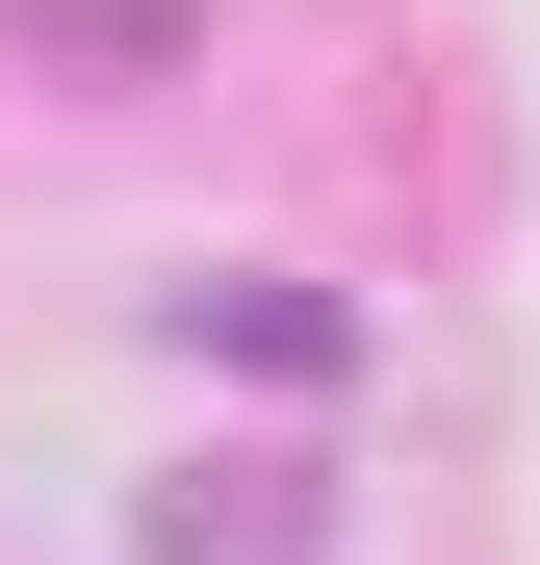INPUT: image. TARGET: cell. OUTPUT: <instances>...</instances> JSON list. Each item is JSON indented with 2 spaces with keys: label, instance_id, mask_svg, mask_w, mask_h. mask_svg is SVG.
Instances as JSON below:
<instances>
[{
  "label": "cell",
  "instance_id": "obj_1",
  "mask_svg": "<svg viewBox=\"0 0 540 565\" xmlns=\"http://www.w3.org/2000/svg\"><path fill=\"white\" fill-rule=\"evenodd\" d=\"M180 334H232V360H284V386H335V309H309V282H232V309H180Z\"/></svg>",
  "mask_w": 540,
  "mask_h": 565
}]
</instances>
